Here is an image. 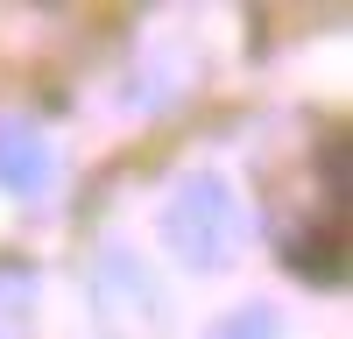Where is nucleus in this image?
I'll return each instance as SVG.
<instances>
[{
	"label": "nucleus",
	"instance_id": "obj_2",
	"mask_svg": "<svg viewBox=\"0 0 353 339\" xmlns=\"http://www.w3.org/2000/svg\"><path fill=\"white\" fill-rule=\"evenodd\" d=\"M92 304H99V325L113 339H156L170 325V304L156 290V276L141 269L134 254H121V247L92 269Z\"/></svg>",
	"mask_w": 353,
	"mask_h": 339
},
{
	"label": "nucleus",
	"instance_id": "obj_1",
	"mask_svg": "<svg viewBox=\"0 0 353 339\" xmlns=\"http://www.w3.org/2000/svg\"><path fill=\"white\" fill-rule=\"evenodd\" d=\"M163 247L184 262L191 276H219L241 262L248 247V212H241V191L226 177H184L163 198Z\"/></svg>",
	"mask_w": 353,
	"mask_h": 339
},
{
	"label": "nucleus",
	"instance_id": "obj_4",
	"mask_svg": "<svg viewBox=\"0 0 353 339\" xmlns=\"http://www.w3.org/2000/svg\"><path fill=\"white\" fill-rule=\"evenodd\" d=\"M283 262L297 269L304 282H332L339 276V234H332V226H304V234H290Z\"/></svg>",
	"mask_w": 353,
	"mask_h": 339
},
{
	"label": "nucleus",
	"instance_id": "obj_6",
	"mask_svg": "<svg viewBox=\"0 0 353 339\" xmlns=\"http://www.w3.org/2000/svg\"><path fill=\"white\" fill-rule=\"evenodd\" d=\"M205 339H283V318H276V304H233L226 318H212Z\"/></svg>",
	"mask_w": 353,
	"mask_h": 339
},
{
	"label": "nucleus",
	"instance_id": "obj_5",
	"mask_svg": "<svg viewBox=\"0 0 353 339\" xmlns=\"http://www.w3.org/2000/svg\"><path fill=\"white\" fill-rule=\"evenodd\" d=\"M36 332V282L21 269H0V339H28Z\"/></svg>",
	"mask_w": 353,
	"mask_h": 339
},
{
	"label": "nucleus",
	"instance_id": "obj_3",
	"mask_svg": "<svg viewBox=\"0 0 353 339\" xmlns=\"http://www.w3.org/2000/svg\"><path fill=\"white\" fill-rule=\"evenodd\" d=\"M57 177V149L36 121L21 113H0V191L8 198H43Z\"/></svg>",
	"mask_w": 353,
	"mask_h": 339
}]
</instances>
